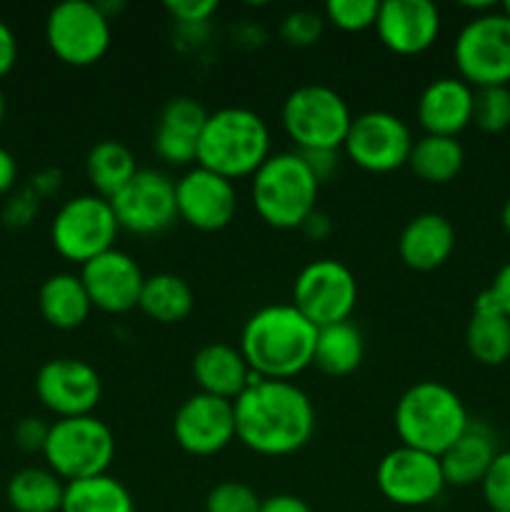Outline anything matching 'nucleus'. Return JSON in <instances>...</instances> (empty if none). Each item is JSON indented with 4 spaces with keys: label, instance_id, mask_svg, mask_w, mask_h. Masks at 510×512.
<instances>
[{
    "label": "nucleus",
    "instance_id": "6e6552de",
    "mask_svg": "<svg viewBox=\"0 0 510 512\" xmlns=\"http://www.w3.org/2000/svg\"><path fill=\"white\" fill-rule=\"evenodd\" d=\"M458 78L470 88L510 83V18L503 10L475 15L463 25L453 45Z\"/></svg>",
    "mask_w": 510,
    "mask_h": 512
},
{
    "label": "nucleus",
    "instance_id": "412c9836",
    "mask_svg": "<svg viewBox=\"0 0 510 512\" xmlns=\"http://www.w3.org/2000/svg\"><path fill=\"white\" fill-rule=\"evenodd\" d=\"M475 90L463 78H435L418 98V120L425 135L458 138L473 123Z\"/></svg>",
    "mask_w": 510,
    "mask_h": 512
},
{
    "label": "nucleus",
    "instance_id": "aec40b11",
    "mask_svg": "<svg viewBox=\"0 0 510 512\" xmlns=\"http://www.w3.org/2000/svg\"><path fill=\"white\" fill-rule=\"evenodd\" d=\"M205 120H208V110L198 100L188 98V95L168 100L165 108L160 110L153 133L155 155L175 168L198 163V143Z\"/></svg>",
    "mask_w": 510,
    "mask_h": 512
},
{
    "label": "nucleus",
    "instance_id": "2eb2a0df",
    "mask_svg": "<svg viewBox=\"0 0 510 512\" xmlns=\"http://www.w3.org/2000/svg\"><path fill=\"white\" fill-rule=\"evenodd\" d=\"M38 400L60 418L93 415L103 398V380L98 370L78 358L48 360L35 375Z\"/></svg>",
    "mask_w": 510,
    "mask_h": 512
},
{
    "label": "nucleus",
    "instance_id": "9d476101",
    "mask_svg": "<svg viewBox=\"0 0 510 512\" xmlns=\"http://www.w3.org/2000/svg\"><path fill=\"white\" fill-rule=\"evenodd\" d=\"M45 40L55 58L73 68L95 65L110 48V15L100 3L63 0L45 20Z\"/></svg>",
    "mask_w": 510,
    "mask_h": 512
},
{
    "label": "nucleus",
    "instance_id": "4c0bfd02",
    "mask_svg": "<svg viewBox=\"0 0 510 512\" xmlns=\"http://www.w3.org/2000/svg\"><path fill=\"white\" fill-rule=\"evenodd\" d=\"M165 10H168L170 18L178 20L180 25L195 28V25L208 23L210 15L218 10V3H215V0H168V3H165Z\"/></svg>",
    "mask_w": 510,
    "mask_h": 512
},
{
    "label": "nucleus",
    "instance_id": "09e8293b",
    "mask_svg": "<svg viewBox=\"0 0 510 512\" xmlns=\"http://www.w3.org/2000/svg\"><path fill=\"white\" fill-rule=\"evenodd\" d=\"M500 10H503V13H505V15H508V18H510V0H508V3H505V5H503V8H500Z\"/></svg>",
    "mask_w": 510,
    "mask_h": 512
},
{
    "label": "nucleus",
    "instance_id": "473e14b6",
    "mask_svg": "<svg viewBox=\"0 0 510 512\" xmlns=\"http://www.w3.org/2000/svg\"><path fill=\"white\" fill-rule=\"evenodd\" d=\"M473 123L483 133H503L510 128V88L508 85H495V88L475 90Z\"/></svg>",
    "mask_w": 510,
    "mask_h": 512
},
{
    "label": "nucleus",
    "instance_id": "f257e3e1",
    "mask_svg": "<svg viewBox=\"0 0 510 512\" xmlns=\"http://www.w3.org/2000/svg\"><path fill=\"white\" fill-rule=\"evenodd\" d=\"M235 440L268 458L298 453L315 433V408L308 395L290 380L253 383L233 400Z\"/></svg>",
    "mask_w": 510,
    "mask_h": 512
},
{
    "label": "nucleus",
    "instance_id": "9b49d317",
    "mask_svg": "<svg viewBox=\"0 0 510 512\" xmlns=\"http://www.w3.org/2000/svg\"><path fill=\"white\" fill-rule=\"evenodd\" d=\"M358 303V280L340 260H313L293 283V308L315 328L345 323Z\"/></svg>",
    "mask_w": 510,
    "mask_h": 512
},
{
    "label": "nucleus",
    "instance_id": "c9c22d12",
    "mask_svg": "<svg viewBox=\"0 0 510 512\" xmlns=\"http://www.w3.org/2000/svg\"><path fill=\"white\" fill-rule=\"evenodd\" d=\"M480 488L490 512H510V450L495 455Z\"/></svg>",
    "mask_w": 510,
    "mask_h": 512
},
{
    "label": "nucleus",
    "instance_id": "2f4dec72",
    "mask_svg": "<svg viewBox=\"0 0 510 512\" xmlns=\"http://www.w3.org/2000/svg\"><path fill=\"white\" fill-rule=\"evenodd\" d=\"M65 483L45 468H23L8 480V503L15 512H60Z\"/></svg>",
    "mask_w": 510,
    "mask_h": 512
},
{
    "label": "nucleus",
    "instance_id": "39448f33",
    "mask_svg": "<svg viewBox=\"0 0 510 512\" xmlns=\"http://www.w3.org/2000/svg\"><path fill=\"white\" fill-rule=\"evenodd\" d=\"M320 183L295 153H275L253 175V205L265 225L275 230H295L315 213Z\"/></svg>",
    "mask_w": 510,
    "mask_h": 512
},
{
    "label": "nucleus",
    "instance_id": "f3484780",
    "mask_svg": "<svg viewBox=\"0 0 510 512\" xmlns=\"http://www.w3.org/2000/svg\"><path fill=\"white\" fill-rule=\"evenodd\" d=\"M175 443L195 458H210L235 440V410L230 400L195 393L183 400L173 418Z\"/></svg>",
    "mask_w": 510,
    "mask_h": 512
},
{
    "label": "nucleus",
    "instance_id": "bb28decb",
    "mask_svg": "<svg viewBox=\"0 0 510 512\" xmlns=\"http://www.w3.org/2000/svg\"><path fill=\"white\" fill-rule=\"evenodd\" d=\"M133 150L120 140H100L88 150L85 158V175L95 195L113 200L138 173Z\"/></svg>",
    "mask_w": 510,
    "mask_h": 512
},
{
    "label": "nucleus",
    "instance_id": "6ab92c4d",
    "mask_svg": "<svg viewBox=\"0 0 510 512\" xmlns=\"http://www.w3.org/2000/svg\"><path fill=\"white\" fill-rule=\"evenodd\" d=\"M375 33L395 55H420L438 40L440 10L430 0H383Z\"/></svg>",
    "mask_w": 510,
    "mask_h": 512
},
{
    "label": "nucleus",
    "instance_id": "423d86ee",
    "mask_svg": "<svg viewBox=\"0 0 510 512\" xmlns=\"http://www.w3.org/2000/svg\"><path fill=\"white\" fill-rule=\"evenodd\" d=\"M43 455L48 470L65 483L98 478L115 458L113 430L95 415L60 418L50 425Z\"/></svg>",
    "mask_w": 510,
    "mask_h": 512
},
{
    "label": "nucleus",
    "instance_id": "20e7f679",
    "mask_svg": "<svg viewBox=\"0 0 510 512\" xmlns=\"http://www.w3.org/2000/svg\"><path fill=\"white\" fill-rule=\"evenodd\" d=\"M270 158V130L255 110L220 108L208 113L198 143V165L228 180L253 178Z\"/></svg>",
    "mask_w": 510,
    "mask_h": 512
},
{
    "label": "nucleus",
    "instance_id": "7ed1b4c3",
    "mask_svg": "<svg viewBox=\"0 0 510 512\" xmlns=\"http://www.w3.org/2000/svg\"><path fill=\"white\" fill-rule=\"evenodd\" d=\"M393 423L405 448L440 458L468 430L470 418L453 388L423 380L400 395Z\"/></svg>",
    "mask_w": 510,
    "mask_h": 512
},
{
    "label": "nucleus",
    "instance_id": "7c9ffc66",
    "mask_svg": "<svg viewBox=\"0 0 510 512\" xmlns=\"http://www.w3.org/2000/svg\"><path fill=\"white\" fill-rule=\"evenodd\" d=\"M60 512H135L130 490L113 475L65 483V498Z\"/></svg>",
    "mask_w": 510,
    "mask_h": 512
},
{
    "label": "nucleus",
    "instance_id": "f03ea898",
    "mask_svg": "<svg viewBox=\"0 0 510 512\" xmlns=\"http://www.w3.org/2000/svg\"><path fill=\"white\" fill-rule=\"evenodd\" d=\"M318 328L293 303L255 310L240 333V353L263 380H290L313 365Z\"/></svg>",
    "mask_w": 510,
    "mask_h": 512
},
{
    "label": "nucleus",
    "instance_id": "4be33fe9",
    "mask_svg": "<svg viewBox=\"0 0 510 512\" xmlns=\"http://www.w3.org/2000/svg\"><path fill=\"white\" fill-rule=\"evenodd\" d=\"M455 250V228L445 215L420 213L403 228L398 240L400 260L410 270L430 273L448 263Z\"/></svg>",
    "mask_w": 510,
    "mask_h": 512
},
{
    "label": "nucleus",
    "instance_id": "b1692460",
    "mask_svg": "<svg viewBox=\"0 0 510 512\" xmlns=\"http://www.w3.org/2000/svg\"><path fill=\"white\" fill-rule=\"evenodd\" d=\"M495 433L483 423L470 420L468 430L440 455V468H443L445 485L455 488H468V485L483 483L485 473L493 465L498 455Z\"/></svg>",
    "mask_w": 510,
    "mask_h": 512
},
{
    "label": "nucleus",
    "instance_id": "dca6fc26",
    "mask_svg": "<svg viewBox=\"0 0 510 512\" xmlns=\"http://www.w3.org/2000/svg\"><path fill=\"white\" fill-rule=\"evenodd\" d=\"M178 220L200 233H218L228 228L238 213V190L233 180L205 170L200 165L175 180Z\"/></svg>",
    "mask_w": 510,
    "mask_h": 512
},
{
    "label": "nucleus",
    "instance_id": "f8f14e48",
    "mask_svg": "<svg viewBox=\"0 0 510 512\" xmlns=\"http://www.w3.org/2000/svg\"><path fill=\"white\" fill-rule=\"evenodd\" d=\"M413 143L403 118L388 110H368L353 118L343 150L348 160L368 173H393L408 165Z\"/></svg>",
    "mask_w": 510,
    "mask_h": 512
},
{
    "label": "nucleus",
    "instance_id": "a878e982",
    "mask_svg": "<svg viewBox=\"0 0 510 512\" xmlns=\"http://www.w3.org/2000/svg\"><path fill=\"white\" fill-rule=\"evenodd\" d=\"M38 308L45 323L58 330H75L88 320L93 303L80 275L55 273L40 285Z\"/></svg>",
    "mask_w": 510,
    "mask_h": 512
},
{
    "label": "nucleus",
    "instance_id": "79ce46f5",
    "mask_svg": "<svg viewBox=\"0 0 510 512\" xmlns=\"http://www.w3.org/2000/svg\"><path fill=\"white\" fill-rule=\"evenodd\" d=\"M488 290L495 298V303H498V308L510 318V263H505L503 268L495 273L493 283H490Z\"/></svg>",
    "mask_w": 510,
    "mask_h": 512
},
{
    "label": "nucleus",
    "instance_id": "c03bdc74",
    "mask_svg": "<svg viewBox=\"0 0 510 512\" xmlns=\"http://www.w3.org/2000/svg\"><path fill=\"white\" fill-rule=\"evenodd\" d=\"M300 230H303L310 240H325L333 233V220H330L323 210H315V213H310L308 220L300 225Z\"/></svg>",
    "mask_w": 510,
    "mask_h": 512
},
{
    "label": "nucleus",
    "instance_id": "ddd939ff",
    "mask_svg": "<svg viewBox=\"0 0 510 512\" xmlns=\"http://www.w3.org/2000/svg\"><path fill=\"white\" fill-rule=\"evenodd\" d=\"M120 230L153 238L165 233L178 220L175 180L160 170H138L135 178L110 200Z\"/></svg>",
    "mask_w": 510,
    "mask_h": 512
},
{
    "label": "nucleus",
    "instance_id": "a18cd8bd",
    "mask_svg": "<svg viewBox=\"0 0 510 512\" xmlns=\"http://www.w3.org/2000/svg\"><path fill=\"white\" fill-rule=\"evenodd\" d=\"M15 178H18V165H15V158L3 148V145H0V193L13 188Z\"/></svg>",
    "mask_w": 510,
    "mask_h": 512
},
{
    "label": "nucleus",
    "instance_id": "393cba45",
    "mask_svg": "<svg viewBox=\"0 0 510 512\" xmlns=\"http://www.w3.org/2000/svg\"><path fill=\"white\" fill-rule=\"evenodd\" d=\"M465 345L480 365H503L510 358V318L498 308L490 290L475 298L473 315L465 328Z\"/></svg>",
    "mask_w": 510,
    "mask_h": 512
},
{
    "label": "nucleus",
    "instance_id": "a211bd4d",
    "mask_svg": "<svg viewBox=\"0 0 510 512\" xmlns=\"http://www.w3.org/2000/svg\"><path fill=\"white\" fill-rule=\"evenodd\" d=\"M80 280L88 290L93 308L110 315H123L140 305L145 275L128 253L113 248L85 263Z\"/></svg>",
    "mask_w": 510,
    "mask_h": 512
},
{
    "label": "nucleus",
    "instance_id": "f704fd0d",
    "mask_svg": "<svg viewBox=\"0 0 510 512\" xmlns=\"http://www.w3.org/2000/svg\"><path fill=\"white\" fill-rule=\"evenodd\" d=\"M260 505V495L238 480L218 483L205 498V512H260Z\"/></svg>",
    "mask_w": 510,
    "mask_h": 512
},
{
    "label": "nucleus",
    "instance_id": "49530a36",
    "mask_svg": "<svg viewBox=\"0 0 510 512\" xmlns=\"http://www.w3.org/2000/svg\"><path fill=\"white\" fill-rule=\"evenodd\" d=\"M500 223H503L505 233L510 235V198L505 200V205H503V213H500Z\"/></svg>",
    "mask_w": 510,
    "mask_h": 512
},
{
    "label": "nucleus",
    "instance_id": "1a4fd4ad",
    "mask_svg": "<svg viewBox=\"0 0 510 512\" xmlns=\"http://www.w3.org/2000/svg\"><path fill=\"white\" fill-rule=\"evenodd\" d=\"M118 233L120 225L113 205L95 193L70 198L55 213L53 225H50L53 248L65 260L78 265L90 263L98 255L113 250Z\"/></svg>",
    "mask_w": 510,
    "mask_h": 512
},
{
    "label": "nucleus",
    "instance_id": "c756f323",
    "mask_svg": "<svg viewBox=\"0 0 510 512\" xmlns=\"http://www.w3.org/2000/svg\"><path fill=\"white\" fill-rule=\"evenodd\" d=\"M465 165V150L458 138L445 135H423L413 143L408 168L418 175L423 183L443 185L460 175Z\"/></svg>",
    "mask_w": 510,
    "mask_h": 512
},
{
    "label": "nucleus",
    "instance_id": "0eeeda50",
    "mask_svg": "<svg viewBox=\"0 0 510 512\" xmlns=\"http://www.w3.org/2000/svg\"><path fill=\"white\" fill-rule=\"evenodd\" d=\"M283 128L298 153L340 150L353 115L340 93L328 85H300L283 103Z\"/></svg>",
    "mask_w": 510,
    "mask_h": 512
},
{
    "label": "nucleus",
    "instance_id": "c85d7f7f",
    "mask_svg": "<svg viewBox=\"0 0 510 512\" xmlns=\"http://www.w3.org/2000/svg\"><path fill=\"white\" fill-rule=\"evenodd\" d=\"M193 305L195 295L188 280L175 273H158L145 278L138 308L155 323L173 325L188 318L193 313Z\"/></svg>",
    "mask_w": 510,
    "mask_h": 512
},
{
    "label": "nucleus",
    "instance_id": "cd10ccee",
    "mask_svg": "<svg viewBox=\"0 0 510 512\" xmlns=\"http://www.w3.org/2000/svg\"><path fill=\"white\" fill-rule=\"evenodd\" d=\"M363 355V333L350 320L328 325V328H318L313 365H318L325 375L345 378V375L355 373L363 363Z\"/></svg>",
    "mask_w": 510,
    "mask_h": 512
},
{
    "label": "nucleus",
    "instance_id": "37998d69",
    "mask_svg": "<svg viewBox=\"0 0 510 512\" xmlns=\"http://www.w3.org/2000/svg\"><path fill=\"white\" fill-rule=\"evenodd\" d=\"M260 512H313L305 500H300L298 495H270L260 505Z\"/></svg>",
    "mask_w": 510,
    "mask_h": 512
},
{
    "label": "nucleus",
    "instance_id": "58836bf2",
    "mask_svg": "<svg viewBox=\"0 0 510 512\" xmlns=\"http://www.w3.org/2000/svg\"><path fill=\"white\" fill-rule=\"evenodd\" d=\"M48 430L50 425H43L38 418H25L20 420L18 428H15V443H18L23 450H28V453H35V450L43 453Z\"/></svg>",
    "mask_w": 510,
    "mask_h": 512
},
{
    "label": "nucleus",
    "instance_id": "5701e85b",
    "mask_svg": "<svg viewBox=\"0 0 510 512\" xmlns=\"http://www.w3.org/2000/svg\"><path fill=\"white\" fill-rule=\"evenodd\" d=\"M193 378L200 393L233 403L253 383L255 373L250 370L240 348H233L228 343H208L193 355Z\"/></svg>",
    "mask_w": 510,
    "mask_h": 512
},
{
    "label": "nucleus",
    "instance_id": "ea45409f",
    "mask_svg": "<svg viewBox=\"0 0 510 512\" xmlns=\"http://www.w3.org/2000/svg\"><path fill=\"white\" fill-rule=\"evenodd\" d=\"M300 155H303V160L308 163V168L313 170L318 183L330 180L335 170H338V150H308V153Z\"/></svg>",
    "mask_w": 510,
    "mask_h": 512
},
{
    "label": "nucleus",
    "instance_id": "de8ad7c7",
    "mask_svg": "<svg viewBox=\"0 0 510 512\" xmlns=\"http://www.w3.org/2000/svg\"><path fill=\"white\" fill-rule=\"evenodd\" d=\"M3 120H5V95L3 90H0V125H3Z\"/></svg>",
    "mask_w": 510,
    "mask_h": 512
},
{
    "label": "nucleus",
    "instance_id": "a19ab883",
    "mask_svg": "<svg viewBox=\"0 0 510 512\" xmlns=\"http://www.w3.org/2000/svg\"><path fill=\"white\" fill-rule=\"evenodd\" d=\"M15 60H18V40H15L13 28L0 20V78L13 70Z\"/></svg>",
    "mask_w": 510,
    "mask_h": 512
},
{
    "label": "nucleus",
    "instance_id": "e433bc0d",
    "mask_svg": "<svg viewBox=\"0 0 510 512\" xmlns=\"http://www.w3.org/2000/svg\"><path fill=\"white\" fill-rule=\"evenodd\" d=\"M320 33H323V18L315 10H293L285 15L283 25H280V35L285 38V43L295 45V48L318 43Z\"/></svg>",
    "mask_w": 510,
    "mask_h": 512
},
{
    "label": "nucleus",
    "instance_id": "4468645a",
    "mask_svg": "<svg viewBox=\"0 0 510 512\" xmlns=\"http://www.w3.org/2000/svg\"><path fill=\"white\" fill-rule=\"evenodd\" d=\"M375 483L393 505L420 508L440 498L445 488V475L440 468V458L400 445L383 455L375 468Z\"/></svg>",
    "mask_w": 510,
    "mask_h": 512
},
{
    "label": "nucleus",
    "instance_id": "72a5a7b5",
    "mask_svg": "<svg viewBox=\"0 0 510 512\" xmlns=\"http://www.w3.org/2000/svg\"><path fill=\"white\" fill-rule=\"evenodd\" d=\"M378 10V0H328L325 20L345 33H360V30L375 28Z\"/></svg>",
    "mask_w": 510,
    "mask_h": 512
}]
</instances>
